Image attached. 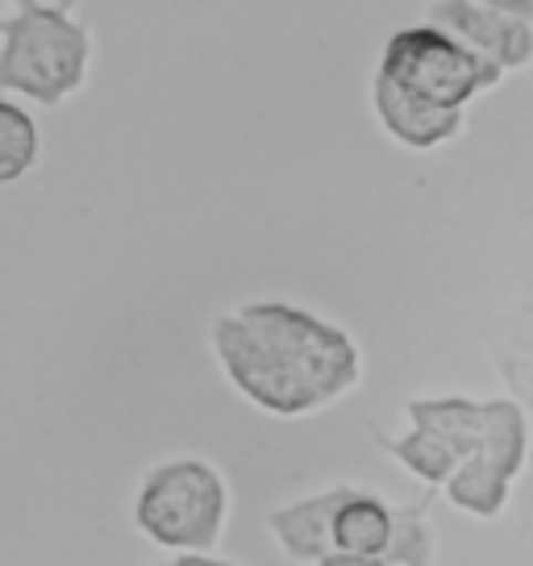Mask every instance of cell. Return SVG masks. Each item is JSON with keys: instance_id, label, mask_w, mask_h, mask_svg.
Returning a JSON list of instances; mask_svg holds the SVG:
<instances>
[{"instance_id": "1", "label": "cell", "mask_w": 533, "mask_h": 566, "mask_svg": "<svg viewBox=\"0 0 533 566\" xmlns=\"http://www.w3.org/2000/svg\"><path fill=\"white\" fill-rule=\"evenodd\" d=\"M209 350L226 384L280 421H304L342 405L367 375L351 329L280 296L217 313Z\"/></svg>"}, {"instance_id": "2", "label": "cell", "mask_w": 533, "mask_h": 566, "mask_svg": "<svg viewBox=\"0 0 533 566\" xmlns=\"http://www.w3.org/2000/svg\"><path fill=\"white\" fill-rule=\"evenodd\" d=\"M96 38L75 0H13L0 18V96L59 108L88 88Z\"/></svg>"}, {"instance_id": "3", "label": "cell", "mask_w": 533, "mask_h": 566, "mask_svg": "<svg viewBox=\"0 0 533 566\" xmlns=\"http://www.w3.org/2000/svg\"><path fill=\"white\" fill-rule=\"evenodd\" d=\"M233 516V488L217 462L171 454L134 492V530L167 554H213Z\"/></svg>"}, {"instance_id": "4", "label": "cell", "mask_w": 533, "mask_h": 566, "mask_svg": "<svg viewBox=\"0 0 533 566\" xmlns=\"http://www.w3.org/2000/svg\"><path fill=\"white\" fill-rule=\"evenodd\" d=\"M375 75H384L388 84L426 105L459 108V113H467L480 96L504 84V71L483 63L471 46H462L459 38L446 34L433 21L396 30L379 51Z\"/></svg>"}, {"instance_id": "5", "label": "cell", "mask_w": 533, "mask_h": 566, "mask_svg": "<svg viewBox=\"0 0 533 566\" xmlns=\"http://www.w3.org/2000/svg\"><path fill=\"white\" fill-rule=\"evenodd\" d=\"M530 450L533 429L525 405L509 391L488 396V421H483L480 446L450 475V483L442 488V500L450 509L475 516V521H500L513 504L516 483L525 479Z\"/></svg>"}, {"instance_id": "6", "label": "cell", "mask_w": 533, "mask_h": 566, "mask_svg": "<svg viewBox=\"0 0 533 566\" xmlns=\"http://www.w3.org/2000/svg\"><path fill=\"white\" fill-rule=\"evenodd\" d=\"M480 342L483 350H488V358H492V371L500 375L504 391L525 405L533 429V287L516 292L513 301L500 304L497 313L483 321ZM521 533H525V546L533 549V450H530V467H525Z\"/></svg>"}, {"instance_id": "7", "label": "cell", "mask_w": 533, "mask_h": 566, "mask_svg": "<svg viewBox=\"0 0 533 566\" xmlns=\"http://www.w3.org/2000/svg\"><path fill=\"white\" fill-rule=\"evenodd\" d=\"M426 21L442 25L446 34H454L462 46H471L483 63H492L504 75L533 67V21L475 0H433Z\"/></svg>"}, {"instance_id": "8", "label": "cell", "mask_w": 533, "mask_h": 566, "mask_svg": "<svg viewBox=\"0 0 533 566\" xmlns=\"http://www.w3.org/2000/svg\"><path fill=\"white\" fill-rule=\"evenodd\" d=\"M372 108H375L379 129H384L396 146L417 150V155L442 150V146H450V142L467 129V113L426 105V101H417V96L400 92L396 84H388L384 75H372Z\"/></svg>"}, {"instance_id": "9", "label": "cell", "mask_w": 533, "mask_h": 566, "mask_svg": "<svg viewBox=\"0 0 533 566\" xmlns=\"http://www.w3.org/2000/svg\"><path fill=\"white\" fill-rule=\"evenodd\" d=\"M342 492H346V483H334V488H321L301 500L275 504L266 513V533L284 549V558H292L296 566H317L334 549V513L342 504Z\"/></svg>"}, {"instance_id": "10", "label": "cell", "mask_w": 533, "mask_h": 566, "mask_svg": "<svg viewBox=\"0 0 533 566\" xmlns=\"http://www.w3.org/2000/svg\"><path fill=\"white\" fill-rule=\"evenodd\" d=\"M391 530H396V504L384 500L375 488L346 483L338 513H334V549L388 558Z\"/></svg>"}, {"instance_id": "11", "label": "cell", "mask_w": 533, "mask_h": 566, "mask_svg": "<svg viewBox=\"0 0 533 566\" xmlns=\"http://www.w3.org/2000/svg\"><path fill=\"white\" fill-rule=\"evenodd\" d=\"M375 442H379V450H384L400 471H409L421 488H433V492H442L462 462L459 446L450 442V438H442L438 429H429V424H409L400 438L375 433Z\"/></svg>"}, {"instance_id": "12", "label": "cell", "mask_w": 533, "mask_h": 566, "mask_svg": "<svg viewBox=\"0 0 533 566\" xmlns=\"http://www.w3.org/2000/svg\"><path fill=\"white\" fill-rule=\"evenodd\" d=\"M38 159H42V129L34 113L13 96H0V188L21 184L38 167Z\"/></svg>"}, {"instance_id": "13", "label": "cell", "mask_w": 533, "mask_h": 566, "mask_svg": "<svg viewBox=\"0 0 533 566\" xmlns=\"http://www.w3.org/2000/svg\"><path fill=\"white\" fill-rule=\"evenodd\" d=\"M442 492L426 488L421 500L396 504V530H391L388 566H433L438 563V530L429 521V509Z\"/></svg>"}, {"instance_id": "14", "label": "cell", "mask_w": 533, "mask_h": 566, "mask_svg": "<svg viewBox=\"0 0 533 566\" xmlns=\"http://www.w3.org/2000/svg\"><path fill=\"white\" fill-rule=\"evenodd\" d=\"M155 566H242V563H233V558L213 549V554H171V558H163Z\"/></svg>"}, {"instance_id": "15", "label": "cell", "mask_w": 533, "mask_h": 566, "mask_svg": "<svg viewBox=\"0 0 533 566\" xmlns=\"http://www.w3.org/2000/svg\"><path fill=\"white\" fill-rule=\"evenodd\" d=\"M317 566H388V558H375V554H351V549H330Z\"/></svg>"}, {"instance_id": "16", "label": "cell", "mask_w": 533, "mask_h": 566, "mask_svg": "<svg viewBox=\"0 0 533 566\" xmlns=\"http://www.w3.org/2000/svg\"><path fill=\"white\" fill-rule=\"evenodd\" d=\"M475 4H488V9H500V13L533 21V0H475Z\"/></svg>"}]
</instances>
